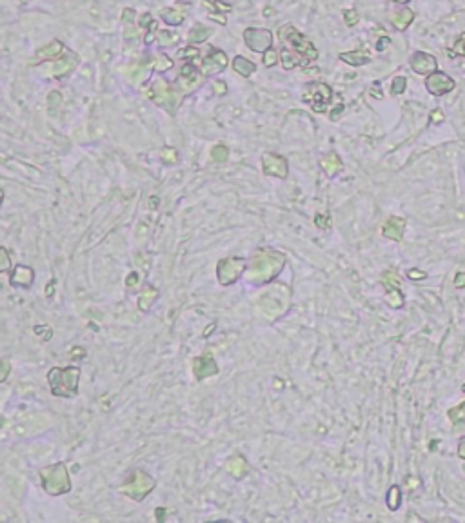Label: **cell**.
Wrapping results in <instances>:
<instances>
[{"label": "cell", "instance_id": "obj_10", "mask_svg": "<svg viewBox=\"0 0 465 523\" xmlns=\"http://www.w3.org/2000/svg\"><path fill=\"white\" fill-rule=\"evenodd\" d=\"M411 67L418 75L427 76L431 73L438 71V62H436V58L433 55L426 53V51H416L411 57Z\"/></svg>", "mask_w": 465, "mask_h": 523}, {"label": "cell", "instance_id": "obj_46", "mask_svg": "<svg viewBox=\"0 0 465 523\" xmlns=\"http://www.w3.org/2000/svg\"><path fill=\"white\" fill-rule=\"evenodd\" d=\"M271 13H273V9L267 8V9H266V17H271Z\"/></svg>", "mask_w": 465, "mask_h": 523}, {"label": "cell", "instance_id": "obj_19", "mask_svg": "<svg viewBox=\"0 0 465 523\" xmlns=\"http://www.w3.org/2000/svg\"><path fill=\"white\" fill-rule=\"evenodd\" d=\"M209 35H211V29L204 27L202 24H196L189 33V42L191 44H200V42H204L205 38H209Z\"/></svg>", "mask_w": 465, "mask_h": 523}, {"label": "cell", "instance_id": "obj_47", "mask_svg": "<svg viewBox=\"0 0 465 523\" xmlns=\"http://www.w3.org/2000/svg\"><path fill=\"white\" fill-rule=\"evenodd\" d=\"M393 2H400V4H407L409 0H393Z\"/></svg>", "mask_w": 465, "mask_h": 523}, {"label": "cell", "instance_id": "obj_45", "mask_svg": "<svg viewBox=\"0 0 465 523\" xmlns=\"http://www.w3.org/2000/svg\"><path fill=\"white\" fill-rule=\"evenodd\" d=\"M8 371H9V364L4 360V374H2V380H6V378H8Z\"/></svg>", "mask_w": 465, "mask_h": 523}, {"label": "cell", "instance_id": "obj_33", "mask_svg": "<svg viewBox=\"0 0 465 523\" xmlns=\"http://www.w3.org/2000/svg\"><path fill=\"white\" fill-rule=\"evenodd\" d=\"M200 55V51H198V48H184V49H180L177 53V57L178 58H196Z\"/></svg>", "mask_w": 465, "mask_h": 523}, {"label": "cell", "instance_id": "obj_9", "mask_svg": "<svg viewBox=\"0 0 465 523\" xmlns=\"http://www.w3.org/2000/svg\"><path fill=\"white\" fill-rule=\"evenodd\" d=\"M262 169H264V173L269 175V177L285 178L289 173L287 160H285L284 156L271 155V153H266V155L262 156Z\"/></svg>", "mask_w": 465, "mask_h": 523}, {"label": "cell", "instance_id": "obj_27", "mask_svg": "<svg viewBox=\"0 0 465 523\" xmlns=\"http://www.w3.org/2000/svg\"><path fill=\"white\" fill-rule=\"evenodd\" d=\"M449 57H465V33H461L460 38L456 40L454 48L447 49Z\"/></svg>", "mask_w": 465, "mask_h": 523}, {"label": "cell", "instance_id": "obj_4", "mask_svg": "<svg viewBox=\"0 0 465 523\" xmlns=\"http://www.w3.org/2000/svg\"><path fill=\"white\" fill-rule=\"evenodd\" d=\"M280 36H282L285 42H289V44L297 49L302 57H306L307 60H316V57H318V51H316V48L311 44L309 40L302 35V33H298L292 26H285L284 29L280 31Z\"/></svg>", "mask_w": 465, "mask_h": 523}, {"label": "cell", "instance_id": "obj_26", "mask_svg": "<svg viewBox=\"0 0 465 523\" xmlns=\"http://www.w3.org/2000/svg\"><path fill=\"white\" fill-rule=\"evenodd\" d=\"M386 300L389 301L391 307H402L403 306V296L398 289H389L386 294Z\"/></svg>", "mask_w": 465, "mask_h": 523}, {"label": "cell", "instance_id": "obj_40", "mask_svg": "<svg viewBox=\"0 0 465 523\" xmlns=\"http://www.w3.org/2000/svg\"><path fill=\"white\" fill-rule=\"evenodd\" d=\"M458 456L465 460V438L460 440V445H458Z\"/></svg>", "mask_w": 465, "mask_h": 523}, {"label": "cell", "instance_id": "obj_20", "mask_svg": "<svg viewBox=\"0 0 465 523\" xmlns=\"http://www.w3.org/2000/svg\"><path fill=\"white\" fill-rule=\"evenodd\" d=\"M162 20L167 22L169 26H180V24L184 22V15H182L180 11H177V9L167 8V9H162Z\"/></svg>", "mask_w": 465, "mask_h": 523}, {"label": "cell", "instance_id": "obj_32", "mask_svg": "<svg viewBox=\"0 0 465 523\" xmlns=\"http://www.w3.org/2000/svg\"><path fill=\"white\" fill-rule=\"evenodd\" d=\"M276 62H278V55H276V51L267 49L266 53H264V66L273 67V66H276Z\"/></svg>", "mask_w": 465, "mask_h": 523}, {"label": "cell", "instance_id": "obj_30", "mask_svg": "<svg viewBox=\"0 0 465 523\" xmlns=\"http://www.w3.org/2000/svg\"><path fill=\"white\" fill-rule=\"evenodd\" d=\"M211 156H213V160H217V162H224V160H227V156H229V149H227L226 146L218 144V146H215L213 151H211Z\"/></svg>", "mask_w": 465, "mask_h": 523}, {"label": "cell", "instance_id": "obj_23", "mask_svg": "<svg viewBox=\"0 0 465 523\" xmlns=\"http://www.w3.org/2000/svg\"><path fill=\"white\" fill-rule=\"evenodd\" d=\"M402 503V494H400V487L398 485H393L389 489V494H387V507L391 510H396Z\"/></svg>", "mask_w": 465, "mask_h": 523}, {"label": "cell", "instance_id": "obj_34", "mask_svg": "<svg viewBox=\"0 0 465 523\" xmlns=\"http://www.w3.org/2000/svg\"><path fill=\"white\" fill-rule=\"evenodd\" d=\"M344 20H346L347 26H356V24H358V20H360V17H358V13H356L355 9H347L346 13H344Z\"/></svg>", "mask_w": 465, "mask_h": 523}, {"label": "cell", "instance_id": "obj_29", "mask_svg": "<svg viewBox=\"0 0 465 523\" xmlns=\"http://www.w3.org/2000/svg\"><path fill=\"white\" fill-rule=\"evenodd\" d=\"M405 88H407V78L405 76H394L393 84H391V93L400 95L405 91Z\"/></svg>", "mask_w": 465, "mask_h": 523}, {"label": "cell", "instance_id": "obj_22", "mask_svg": "<svg viewBox=\"0 0 465 523\" xmlns=\"http://www.w3.org/2000/svg\"><path fill=\"white\" fill-rule=\"evenodd\" d=\"M76 66V60H73V58H60L57 64H55V67H53V73L55 75H66V73H69L73 69V67Z\"/></svg>", "mask_w": 465, "mask_h": 523}, {"label": "cell", "instance_id": "obj_37", "mask_svg": "<svg viewBox=\"0 0 465 523\" xmlns=\"http://www.w3.org/2000/svg\"><path fill=\"white\" fill-rule=\"evenodd\" d=\"M431 116H433V118H431V122H433V124H438V122H442V120H443V113L440 111V109L433 111V115H431Z\"/></svg>", "mask_w": 465, "mask_h": 523}, {"label": "cell", "instance_id": "obj_36", "mask_svg": "<svg viewBox=\"0 0 465 523\" xmlns=\"http://www.w3.org/2000/svg\"><path fill=\"white\" fill-rule=\"evenodd\" d=\"M60 100H62V97H60V93H57V91H53V93L49 95V106H57V102L60 104Z\"/></svg>", "mask_w": 465, "mask_h": 523}, {"label": "cell", "instance_id": "obj_3", "mask_svg": "<svg viewBox=\"0 0 465 523\" xmlns=\"http://www.w3.org/2000/svg\"><path fill=\"white\" fill-rule=\"evenodd\" d=\"M332 98V91L327 84H322V82H313V84L306 85V91H304V102L309 104L316 113H323L327 104L331 102Z\"/></svg>", "mask_w": 465, "mask_h": 523}, {"label": "cell", "instance_id": "obj_12", "mask_svg": "<svg viewBox=\"0 0 465 523\" xmlns=\"http://www.w3.org/2000/svg\"><path fill=\"white\" fill-rule=\"evenodd\" d=\"M193 373L198 380H204L207 376H213V374L218 373V365L215 364V360L211 355H204V356H198L195 360V364H193Z\"/></svg>", "mask_w": 465, "mask_h": 523}, {"label": "cell", "instance_id": "obj_6", "mask_svg": "<svg viewBox=\"0 0 465 523\" xmlns=\"http://www.w3.org/2000/svg\"><path fill=\"white\" fill-rule=\"evenodd\" d=\"M245 44L257 51V53H266L267 49L273 46V33L269 29H258V27H249L244 33Z\"/></svg>", "mask_w": 465, "mask_h": 523}, {"label": "cell", "instance_id": "obj_25", "mask_svg": "<svg viewBox=\"0 0 465 523\" xmlns=\"http://www.w3.org/2000/svg\"><path fill=\"white\" fill-rule=\"evenodd\" d=\"M156 40H158L162 46H171V44H177L178 42V35L175 31H156Z\"/></svg>", "mask_w": 465, "mask_h": 523}, {"label": "cell", "instance_id": "obj_15", "mask_svg": "<svg viewBox=\"0 0 465 523\" xmlns=\"http://www.w3.org/2000/svg\"><path fill=\"white\" fill-rule=\"evenodd\" d=\"M340 58L346 64H349V66H356V67L371 62V55H369L367 51H363V49H358V51H349V53H340Z\"/></svg>", "mask_w": 465, "mask_h": 523}, {"label": "cell", "instance_id": "obj_7", "mask_svg": "<svg viewBox=\"0 0 465 523\" xmlns=\"http://www.w3.org/2000/svg\"><path fill=\"white\" fill-rule=\"evenodd\" d=\"M426 88L434 97H442V95L451 93L452 89L456 88V82H454L447 73L434 71L426 76Z\"/></svg>", "mask_w": 465, "mask_h": 523}, {"label": "cell", "instance_id": "obj_49", "mask_svg": "<svg viewBox=\"0 0 465 523\" xmlns=\"http://www.w3.org/2000/svg\"><path fill=\"white\" fill-rule=\"evenodd\" d=\"M463 390H465V385H463Z\"/></svg>", "mask_w": 465, "mask_h": 523}, {"label": "cell", "instance_id": "obj_14", "mask_svg": "<svg viewBox=\"0 0 465 523\" xmlns=\"http://www.w3.org/2000/svg\"><path fill=\"white\" fill-rule=\"evenodd\" d=\"M33 269L26 266H17L11 276V285L13 287H31L33 284Z\"/></svg>", "mask_w": 465, "mask_h": 523}, {"label": "cell", "instance_id": "obj_1", "mask_svg": "<svg viewBox=\"0 0 465 523\" xmlns=\"http://www.w3.org/2000/svg\"><path fill=\"white\" fill-rule=\"evenodd\" d=\"M78 380L80 367L73 365L66 369L53 367L48 373V383L55 396H75L78 393Z\"/></svg>", "mask_w": 465, "mask_h": 523}, {"label": "cell", "instance_id": "obj_28", "mask_svg": "<svg viewBox=\"0 0 465 523\" xmlns=\"http://www.w3.org/2000/svg\"><path fill=\"white\" fill-rule=\"evenodd\" d=\"M280 58H282V66H284V69H292V67H297V64H298V60L294 58V55H291L287 51V49H282L280 51Z\"/></svg>", "mask_w": 465, "mask_h": 523}, {"label": "cell", "instance_id": "obj_31", "mask_svg": "<svg viewBox=\"0 0 465 523\" xmlns=\"http://www.w3.org/2000/svg\"><path fill=\"white\" fill-rule=\"evenodd\" d=\"M449 418H451L454 423L458 421H465V404H461L460 407H454L449 411Z\"/></svg>", "mask_w": 465, "mask_h": 523}, {"label": "cell", "instance_id": "obj_43", "mask_svg": "<svg viewBox=\"0 0 465 523\" xmlns=\"http://www.w3.org/2000/svg\"><path fill=\"white\" fill-rule=\"evenodd\" d=\"M209 18H211V20H218L220 24H226V17H222L220 13H211L209 15Z\"/></svg>", "mask_w": 465, "mask_h": 523}, {"label": "cell", "instance_id": "obj_11", "mask_svg": "<svg viewBox=\"0 0 465 523\" xmlns=\"http://www.w3.org/2000/svg\"><path fill=\"white\" fill-rule=\"evenodd\" d=\"M227 66V57L220 49H213L211 55L202 62V71L204 75H213V73H220L222 69H226Z\"/></svg>", "mask_w": 465, "mask_h": 523}, {"label": "cell", "instance_id": "obj_17", "mask_svg": "<svg viewBox=\"0 0 465 523\" xmlns=\"http://www.w3.org/2000/svg\"><path fill=\"white\" fill-rule=\"evenodd\" d=\"M233 69H235L238 75H242V76H251L252 73H255V69H257V66L251 62V60H247V58H244V57H235V60H233Z\"/></svg>", "mask_w": 465, "mask_h": 523}, {"label": "cell", "instance_id": "obj_38", "mask_svg": "<svg viewBox=\"0 0 465 523\" xmlns=\"http://www.w3.org/2000/svg\"><path fill=\"white\" fill-rule=\"evenodd\" d=\"M454 285H456L458 289H463V287H465V273H460V275H458V278H456V282H454Z\"/></svg>", "mask_w": 465, "mask_h": 523}, {"label": "cell", "instance_id": "obj_35", "mask_svg": "<svg viewBox=\"0 0 465 523\" xmlns=\"http://www.w3.org/2000/svg\"><path fill=\"white\" fill-rule=\"evenodd\" d=\"M407 275H409V278H411V280H424L427 276L424 271H418V269H411Z\"/></svg>", "mask_w": 465, "mask_h": 523}, {"label": "cell", "instance_id": "obj_8", "mask_svg": "<svg viewBox=\"0 0 465 523\" xmlns=\"http://www.w3.org/2000/svg\"><path fill=\"white\" fill-rule=\"evenodd\" d=\"M137 476H129L128 482L122 485V491L128 492V496L135 498V500H142L144 496H147V492L153 491L155 487V480L151 476L140 472V480H135Z\"/></svg>", "mask_w": 465, "mask_h": 523}, {"label": "cell", "instance_id": "obj_2", "mask_svg": "<svg viewBox=\"0 0 465 523\" xmlns=\"http://www.w3.org/2000/svg\"><path fill=\"white\" fill-rule=\"evenodd\" d=\"M40 476H42V487L51 496H58V494L71 491V482H69L67 469L64 463H55L51 467H46V469L40 470Z\"/></svg>", "mask_w": 465, "mask_h": 523}, {"label": "cell", "instance_id": "obj_44", "mask_svg": "<svg viewBox=\"0 0 465 523\" xmlns=\"http://www.w3.org/2000/svg\"><path fill=\"white\" fill-rule=\"evenodd\" d=\"M0 253H2V256H4V266H2V271H8V266H9V260H8V251H6L4 247L0 249Z\"/></svg>", "mask_w": 465, "mask_h": 523}, {"label": "cell", "instance_id": "obj_41", "mask_svg": "<svg viewBox=\"0 0 465 523\" xmlns=\"http://www.w3.org/2000/svg\"><path fill=\"white\" fill-rule=\"evenodd\" d=\"M164 156H169V162H175L177 160V153H175L173 149H164V153H162Z\"/></svg>", "mask_w": 465, "mask_h": 523}, {"label": "cell", "instance_id": "obj_13", "mask_svg": "<svg viewBox=\"0 0 465 523\" xmlns=\"http://www.w3.org/2000/svg\"><path fill=\"white\" fill-rule=\"evenodd\" d=\"M403 229H405V220L400 218V216H393L384 224L382 233H384L386 238L396 240V242H398V240H402V236H403Z\"/></svg>", "mask_w": 465, "mask_h": 523}, {"label": "cell", "instance_id": "obj_21", "mask_svg": "<svg viewBox=\"0 0 465 523\" xmlns=\"http://www.w3.org/2000/svg\"><path fill=\"white\" fill-rule=\"evenodd\" d=\"M322 167L327 171V175H334L342 169V164H340V160H338V156L334 155V153H331V155H327L322 160Z\"/></svg>", "mask_w": 465, "mask_h": 523}, {"label": "cell", "instance_id": "obj_5", "mask_svg": "<svg viewBox=\"0 0 465 523\" xmlns=\"http://www.w3.org/2000/svg\"><path fill=\"white\" fill-rule=\"evenodd\" d=\"M245 269H247V262L245 260H240V258L231 260V258H227V260H222L220 264H218L217 275H218V280H220V284L227 285L231 284V282H236L238 276L242 275Z\"/></svg>", "mask_w": 465, "mask_h": 523}, {"label": "cell", "instance_id": "obj_42", "mask_svg": "<svg viewBox=\"0 0 465 523\" xmlns=\"http://www.w3.org/2000/svg\"><path fill=\"white\" fill-rule=\"evenodd\" d=\"M215 91L220 93V95H224L226 93V84H224V82H215Z\"/></svg>", "mask_w": 465, "mask_h": 523}, {"label": "cell", "instance_id": "obj_39", "mask_svg": "<svg viewBox=\"0 0 465 523\" xmlns=\"http://www.w3.org/2000/svg\"><path fill=\"white\" fill-rule=\"evenodd\" d=\"M387 44H389V38H387V36H384V38L378 40L376 49H378V51H382V49H386V48H387Z\"/></svg>", "mask_w": 465, "mask_h": 523}, {"label": "cell", "instance_id": "obj_24", "mask_svg": "<svg viewBox=\"0 0 465 523\" xmlns=\"http://www.w3.org/2000/svg\"><path fill=\"white\" fill-rule=\"evenodd\" d=\"M147 66H151V67H155L156 71H167L169 67L173 66V60H169L165 55H158L156 58H153L151 62H147Z\"/></svg>", "mask_w": 465, "mask_h": 523}, {"label": "cell", "instance_id": "obj_18", "mask_svg": "<svg viewBox=\"0 0 465 523\" xmlns=\"http://www.w3.org/2000/svg\"><path fill=\"white\" fill-rule=\"evenodd\" d=\"M64 51V46L60 42H51L49 46H46L44 49H40L38 53H36V58H44V60H49V58H58V55Z\"/></svg>", "mask_w": 465, "mask_h": 523}, {"label": "cell", "instance_id": "obj_48", "mask_svg": "<svg viewBox=\"0 0 465 523\" xmlns=\"http://www.w3.org/2000/svg\"><path fill=\"white\" fill-rule=\"evenodd\" d=\"M20 2H29V0H20Z\"/></svg>", "mask_w": 465, "mask_h": 523}, {"label": "cell", "instance_id": "obj_16", "mask_svg": "<svg viewBox=\"0 0 465 523\" xmlns=\"http://www.w3.org/2000/svg\"><path fill=\"white\" fill-rule=\"evenodd\" d=\"M412 20H414V13H412L409 8H405L393 17V26L396 27L398 31H403V29H407V27L411 26Z\"/></svg>", "mask_w": 465, "mask_h": 523}]
</instances>
